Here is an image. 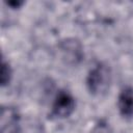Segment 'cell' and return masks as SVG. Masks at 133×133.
Instances as JSON below:
<instances>
[{
  "label": "cell",
  "instance_id": "cell-5",
  "mask_svg": "<svg viewBox=\"0 0 133 133\" xmlns=\"http://www.w3.org/2000/svg\"><path fill=\"white\" fill-rule=\"evenodd\" d=\"M94 133H110V132L108 131V128H107V127L101 126V127L96 128V130L94 131Z\"/></svg>",
  "mask_w": 133,
  "mask_h": 133
},
{
  "label": "cell",
  "instance_id": "cell-4",
  "mask_svg": "<svg viewBox=\"0 0 133 133\" xmlns=\"http://www.w3.org/2000/svg\"><path fill=\"white\" fill-rule=\"evenodd\" d=\"M0 77H1V85H5L9 82V79H10V75H11V72H10V68L7 63H5L4 61H2V64H1V72H0Z\"/></svg>",
  "mask_w": 133,
  "mask_h": 133
},
{
  "label": "cell",
  "instance_id": "cell-3",
  "mask_svg": "<svg viewBox=\"0 0 133 133\" xmlns=\"http://www.w3.org/2000/svg\"><path fill=\"white\" fill-rule=\"evenodd\" d=\"M118 110L122 115L130 117L133 115V89L131 87L124 88L117 99Z\"/></svg>",
  "mask_w": 133,
  "mask_h": 133
},
{
  "label": "cell",
  "instance_id": "cell-2",
  "mask_svg": "<svg viewBox=\"0 0 133 133\" xmlns=\"http://www.w3.org/2000/svg\"><path fill=\"white\" fill-rule=\"evenodd\" d=\"M74 107L75 101L71 94L61 90L55 97L53 103V113L58 117H66L73 112Z\"/></svg>",
  "mask_w": 133,
  "mask_h": 133
},
{
  "label": "cell",
  "instance_id": "cell-6",
  "mask_svg": "<svg viewBox=\"0 0 133 133\" xmlns=\"http://www.w3.org/2000/svg\"><path fill=\"white\" fill-rule=\"evenodd\" d=\"M7 4L10 5V6H14V7H18L22 4V2H20V1H10V2H7Z\"/></svg>",
  "mask_w": 133,
  "mask_h": 133
},
{
  "label": "cell",
  "instance_id": "cell-1",
  "mask_svg": "<svg viewBox=\"0 0 133 133\" xmlns=\"http://www.w3.org/2000/svg\"><path fill=\"white\" fill-rule=\"evenodd\" d=\"M86 84L90 92L95 95L104 94L110 84V71L103 63L97 64L92 68L87 76Z\"/></svg>",
  "mask_w": 133,
  "mask_h": 133
}]
</instances>
